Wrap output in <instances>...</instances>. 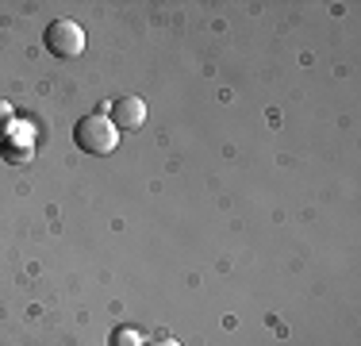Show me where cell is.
I'll list each match as a JSON object with an SVG mask.
<instances>
[{
    "label": "cell",
    "instance_id": "1",
    "mask_svg": "<svg viewBox=\"0 0 361 346\" xmlns=\"http://www.w3.org/2000/svg\"><path fill=\"white\" fill-rule=\"evenodd\" d=\"M73 138H77V146H81L85 154H111L119 146V127L111 124L104 112H97V116L77 119Z\"/></svg>",
    "mask_w": 361,
    "mask_h": 346
},
{
    "label": "cell",
    "instance_id": "2",
    "mask_svg": "<svg viewBox=\"0 0 361 346\" xmlns=\"http://www.w3.org/2000/svg\"><path fill=\"white\" fill-rule=\"evenodd\" d=\"M42 39H47V50L58 58H77L85 50V31H81V23H73V20H54Z\"/></svg>",
    "mask_w": 361,
    "mask_h": 346
},
{
    "label": "cell",
    "instance_id": "3",
    "mask_svg": "<svg viewBox=\"0 0 361 346\" xmlns=\"http://www.w3.org/2000/svg\"><path fill=\"white\" fill-rule=\"evenodd\" d=\"M111 124L119 127V131H139L146 124V100L142 97H119L111 104Z\"/></svg>",
    "mask_w": 361,
    "mask_h": 346
},
{
    "label": "cell",
    "instance_id": "4",
    "mask_svg": "<svg viewBox=\"0 0 361 346\" xmlns=\"http://www.w3.org/2000/svg\"><path fill=\"white\" fill-rule=\"evenodd\" d=\"M111 346H142V335L135 331V327H119V331L111 335Z\"/></svg>",
    "mask_w": 361,
    "mask_h": 346
},
{
    "label": "cell",
    "instance_id": "5",
    "mask_svg": "<svg viewBox=\"0 0 361 346\" xmlns=\"http://www.w3.org/2000/svg\"><path fill=\"white\" fill-rule=\"evenodd\" d=\"M8 127H12V108H8L4 100H0V135H4Z\"/></svg>",
    "mask_w": 361,
    "mask_h": 346
},
{
    "label": "cell",
    "instance_id": "6",
    "mask_svg": "<svg viewBox=\"0 0 361 346\" xmlns=\"http://www.w3.org/2000/svg\"><path fill=\"white\" fill-rule=\"evenodd\" d=\"M142 346H180V342H173V339H154V342H142Z\"/></svg>",
    "mask_w": 361,
    "mask_h": 346
}]
</instances>
